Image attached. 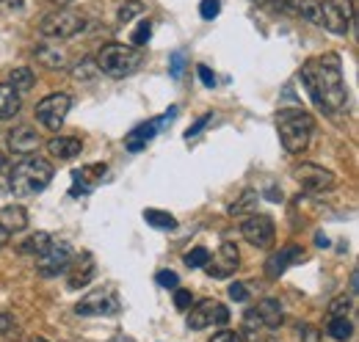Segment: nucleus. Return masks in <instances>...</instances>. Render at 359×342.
I'll return each instance as SVG.
<instances>
[{
    "label": "nucleus",
    "mask_w": 359,
    "mask_h": 342,
    "mask_svg": "<svg viewBox=\"0 0 359 342\" xmlns=\"http://www.w3.org/2000/svg\"><path fill=\"white\" fill-rule=\"evenodd\" d=\"M302 83L307 86V94L313 97V102L326 111V114H340L348 102V86L343 78V67H340V55L326 53L304 61L302 67Z\"/></svg>",
    "instance_id": "f257e3e1"
},
{
    "label": "nucleus",
    "mask_w": 359,
    "mask_h": 342,
    "mask_svg": "<svg viewBox=\"0 0 359 342\" xmlns=\"http://www.w3.org/2000/svg\"><path fill=\"white\" fill-rule=\"evenodd\" d=\"M53 163L45 160V158H34V155H28L25 160H20L11 174H8V188H11V193L14 196H20V199H25V196H36V193H42L47 185L53 182Z\"/></svg>",
    "instance_id": "f03ea898"
},
{
    "label": "nucleus",
    "mask_w": 359,
    "mask_h": 342,
    "mask_svg": "<svg viewBox=\"0 0 359 342\" xmlns=\"http://www.w3.org/2000/svg\"><path fill=\"white\" fill-rule=\"evenodd\" d=\"M276 125H279V141H282L285 152L302 155L307 149V144H310V138H313L315 132V119L307 111H302V108H285V111H279Z\"/></svg>",
    "instance_id": "7ed1b4c3"
},
{
    "label": "nucleus",
    "mask_w": 359,
    "mask_h": 342,
    "mask_svg": "<svg viewBox=\"0 0 359 342\" xmlns=\"http://www.w3.org/2000/svg\"><path fill=\"white\" fill-rule=\"evenodd\" d=\"M94 61H97V69L102 75H108L114 81H122V78H130L135 69L144 64V53L133 44L111 42L97 53Z\"/></svg>",
    "instance_id": "20e7f679"
},
{
    "label": "nucleus",
    "mask_w": 359,
    "mask_h": 342,
    "mask_svg": "<svg viewBox=\"0 0 359 342\" xmlns=\"http://www.w3.org/2000/svg\"><path fill=\"white\" fill-rule=\"evenodd\" d=\"M83 31H86V17L72 8L50 11L39 22V36H45V39H72Z\"/></svg>",
    "instance_id": "39448f33"
},
{
    "label": "nucleus",
    "mask_w": 359,
    "mask_h": 342,
    "mask_svg": "<svg viewBox=\"0 0 359 342\" xmlns=\"http://www.w3.org/2000/svg\"><path fill=\"white\" fill-rule=\"evenodd\" d=\"M320 17L326 31L346 36L354 22V0H320Z\"/></svg>",
    "instance_id": "423d86ee"
},
{
    "label": "nucleus",
    "mask_w": 359,
    "mask_h": 342,
    "mask_svg": "<svg viewBox=\"0 0 359 342\" xmlns=\"http://www.w3.org/2000/svg\"><path fill=\"white\" fill-rule=\"evenodd\" d=\"M69 108H72V97L69 94H47L45 100L36 105V119H39V125H45L47 130H53V132H58V130L64 128V122H67V114H69Z\"/></svg>",
    "instance_id": "0eeeda50"
},
{
    "label": "nucleus",
    "mask_w": 359,
    "mask_h": 342,
    "mask_svg": "<svg viewBox=\"0 0 359 342\" xmlns=\"http://www.w3.org/2000/svg\"><path fill=\"white\" fill-rule=\"evenodd\" d=\"M285 320L282 315V303L276 299L257 301V306H252L243 315V331H257V329H279Z\"/></svg>",
    "instance_id": "6e6552de"
},
{
    "label": "nucleus",
    "mask_w": 359,
    "mask_h": 342,
    "mask_svg": "<svg viewBox=\"0 0 359 342\" xmlns=\"http://www.w3.org/2000/svg\"><path fill=\"white\" fill-rule=\"evenodd\" d=\"M226 320H229V309H226L224 303H219V301H213V299L199 301V303L188 312V317H185V323H188L191 331H202V329H208V326H224Z\"/></svg>",
    "instance_id": "1a4fd4ad"
},
{
    "label": "nucleus",
    "mask_w": 359,
    "mask_h": 342,
    "mask_svg": "<svg viewBox=\"0 0 359 342\" xmlns=\"http://www.w3.org/2000/svg\"><path fill=\"white\" fill-rule=\"evenodd\" d=\"M72 259H75V249H72L69 243L58 240V243H50L45 252L39 254L36 271H39V276H45V279H53V276L64 273V271L72 265Z\"/></svg>",
    "instance_id": "9d476101"
},
{
    "label": "nucleus",
    "mask_w": 359,
    "mask_h": 342,
    "mask_svg": "<svg viewBox=\"0 0 359 342\" xmlns=\"http://www.w3.org/2000/svg\"><path fill=\"white\" fill-rule=\"evenodd\" d=\"M177 105H172L163 116H155V119H149V122H144V125H138V128L133 130V132H128V138H125V146L130 149V152H141L161 130L166 128V125H172L175 119H177Z\"/></svg>",
    "instance_id": "9b49d317"
},
{
    "label": "nucleus",
    "mask_w": 359,
    "mask_h": 342,
    "mask_svg": "<svg viewBox=\"0 0 359 342\" xmlns=\"http://www.w3.org/2000/svg\"><path fill=\"white\" fill-rule=\"evenodd\" d=\"M241 235L246 238V243H252L255 249H271L276 229H273V218L260 213H249L246 221L241 224Z\"/></svg>",
    "instance_id": "f8f14e48"
},
{
    "label": "nucleus",
    "mask_w": 359,
    "mask_h": 342,
    "mask_svg": "<svg viewBox=\"0 0 359 342\" xmlns=\"http://www.w3.org/2000/svg\"><path fill=\"white\" fill-rule=\"evenodd\" d=\"M296 179H299V185H302L304 191H310V193L332 191L334 182H337L332 171L323 169V166H318V163H302V166L296 169Z\"/></svg>",
    "instance_id": "ddd939ff"
},
{
    "label": "nucleus",
    "mask_w": 359,
    "mask_h": 342,
    "mask_svg": "<svg viewBox=\"0 0 359 342\" xmlns=\"http://www.w3.org/2000/svg\"><path fill=\"white\" fill-rule=\"evenodd\" d=\"M238 262H241L238 246L224 240V243L219 246V254L205 262V271H208V276H213V279H226V276H232V273L238 271Z\"/></svg>",
    "instance_id": "4468645a"
},
{
    "label": "nucleus",
    "mask_w": 359,
    "mask_h": 342,
    "mask_svg": "<svg viewBox=\"0 0 359 342\" xmlns=\"http://www.w3.org/2000/svg\"><path fill=\"white\" fill-rule=\"evenodd\" d=\"M75 312L83 315V317H91V315H116L119 312V301H116V296L111 290H94L86 299L78 301Z\"/></svg>",
    "instance_id": "2eb2a0df"
},
{
    "label": "nucleus",
    "mask_w": 359,
    "mask_h": 342,
    "mask_svg": "<svg viewBox=\"0 0 359 342\" xmlns=\"http://www.w3.org/2000/svg\"><path fill=\"white\" fill-rule=\"evenodd\" d=\"M302 259H304V249L296 246V243H287V246H282L279 252H273V254L269 256V262H266V276H269V279H279L287 268L299 265Z\"/></svg>",
    "instance_id": "dca6fc26"
},
{
    "label": "nucleus",
    "mask_w": 359,
    "mask_h": 342,
    "mask_svg": "<svg viewBox=\"0 0 359 342\" xmlns=\"http://www.w3.org/2000/svg\"><path fill=\"white\" fill-rule=\"evenodd\" d=\"M105 171H108L105 163H91V166L75 169L72 171V191H69V193L75 196V193H89V191H94V188L102 182Z\"/></svg>",
    "instance_id": "f3484780"
},
{
    "label": "nucleus",
    "mask_w": 359,
    "mask_h": 342,
    "mask_svg": "<svg viewBox=\"0 0 359 342\" xmlns=\"http://www.w3.org/2000/svg\"><path fill=\"white\" fill-rule=\"evenodd\" d=\"M39 144H42V138H39V132L34 128H28V125H20V128H14L8 132V149L14 152V155H34L36 149H39Z\"/></svg>",
    "instance_id": "a211bd4d"
},
{
    "label": "nucleus",
    "mask_w": 359,
    "mask_h": 342,
    "mask_svg": "<svg viewBox=\"0 0 359 342\" xmlns=\"http://www.w3.org/2000/svg\"><path fill=\"white\" fill-rule=\"evenodd\" d=\"M69 271V279H67V285H69V290H81V287H86L91 279H94V273H97V268H94V259L91 254H83L78 262L72 259V265L67 268Z\"/></svg>",
    "instance_id": "6ab92c4d"
},
{
    "label": "nucleus",
    "mask_w": 359,
    "mask_h": 342,
    "mask_svg": "<svg viewBox=\"0 0 359 342\" xmlns=\"http://www.w3.org/2000/svg\"><path fill=\"white\" fill-rule=\"evenodd\" d=\"M81 149H83V144L75 135H55V138L47 141V152L55 155L58 160H72V158L81 155Z\"/></svg>",
    "instance_id": "aec40b11"
},
{
    "label": "nucleus",
    "mask_w": 359,
    "mask_h": 342,
    "mask_svg": "<svg viewBox=\"0 0 359 342\" xmlns=\"http://www.w3.org/2000/svg\"><path fill=\"white\" fill-rule=\"evenodd\" d=\"M0 226L8 235L22 232L28 226V210L22 205H6V207H0Z\"/></svg>",
    "instance_id": "412c9836"
},
{
    "label": "nucleus",
    "mask_w": 359,
    "mask_h": 342,
    "mask_svg": "<svg viewBox=\"0 0 359 342\" xmlns=\"http://www.w3.org/2000/svg\"><path fill=\"white\" fill-rule=\"evenodd\" d=\"M22 108V97L11 83H0V122L14 119Z\"/></svg>",
    "instance_id": "4be33fe9"
},
{
    "label": "nucleus",
    "mask_w": 359,
    "mask_h": 342,
    "mask_svg": "<svg viewBox=\"0 0 359 342\" xmlns=\"http://www.w3.org/2000/svg\"><path fill=\"white\" fill-rule=\"evenodd\" d=\"M326 334L337 342L351 340V334H354V323H351L346 315H343V317H329V323H326Z\"/></svg>",
    "instance_id": "5701e85b"
},
{
    "label": "nucleus",
    "mask_w": 359,
    "mask_h": 342,
    "mask_svg": "<svg viewBox=\"0 0 359 342\" xmlns=\"http://www.w3.org/2000/svg\"><path fill=\"white\" fill-rule=\"evenodd\" d=\"M8 83L22 94V91H31V88H34L36 75H34V69H31V67H14V69L8 72Z\"/></svg>",
    "instance_id": "b1692460"
},
{
    "label": "nucleus",
    "mask_w": 359,
    "mask_h": 342,
    "mask_svg": "<svg viewBox=\"0 0 359 342\" xmlns=\"http://www.w3.org/2000/svg\"><path fill=\"white\" fill-rule=\"evenodd\" d=\"M50 243H53V238H50L47 232H34L31 238H25V240L20 243V252H22V254H36V256H39L47 246H50Z\"/></svg>",
    "instance_id": "393cba45"
},
{
    "label": "nucleus",
    "mask_w": 359,
    "mask_h": 342,
    "mask_svg": "<svg viewBox=\"0 0 359 342\" xmlns=\"http://www.w3.org/2000/svg\"><path fill=\"white\" fill-rule=\"evenodd\" d=\"M257 202H260L257 191H243V193H241V199H238V202H232V205L226 207V213L229 215H246L257 207Z\"/></svg>",
    "instance_id": "a878e982"
},
{
    "label": "nucleus",
    "mask_w": 359,
    "mask_h": 342,
    "mask_svg": "<svg viewBox=\"0 0 359 342\" xmlns=\"http://www.w3.org/2000/svg\"><path fill=\"white\" fill-rule=\"evenodd\" d=\"M144 221L149 224V226H155V229H177V218L172 213H163V210H144Z\"/></svg>",
    "instance_id": "bb28decb"
},
{
    "label": "nucleus",
    "mask_w": 359,
    "mask_h": 342,
    "mask_svg": "<svg viewBox=\"0 0 359 342\" xmlns=\"http://www.w3.org/2000/svg\"><path fill=\"white\" fill-rule=\"evenodd\" d=\"M36 58H39L45 67H50V69H58V67H64V61H67V55H64L58 47H47V44L36 47Z\"/></svg>",
    "instance_id": "cd10ccee"
},
{
    "label": "nucleus",
    "mask_w": 359,
    "mask_h": 342,
    "mask_svg": "<svg viewBox=\"0 0 359 342\" xmlns=\"http://www.w3.org/2000/svg\"><path fill=\"white\" fill-rule=\"evenodd\" d=\"M296 11L313 22V25H323V17H320V0H296Z\"/></svg>",
    "instance_id": "c85d7f7f"
},
{
    "label": "nucleus",
    "mask_w": 359,
    "mask_h": 342,
    "mask_svg": "<svg viewBox=\"0 0 359 342\" xmlns=\"http://www.w3.org/2000/svg\"><path fill=\"white\" fill-rule=\"evenodd\" d=\"M100 75V69H97V61L94 58H81L75 67H72V78L75 81H94Z\"/></svg>",
    "instance_id": "c756f323"
},
{
    "label": "nucleus",
    "mask_w": 359,
    "mask_h": 342,
    "mask_svg": "<svg viewBox=\"0 0 359 342\" xmlns=\"http://www.w3.org/2000/svg\"><path fill=\"white\" fill-rule=\"evenodd\" d=\"M20 323H17V317L11 315V312H0V340H11V337H17L20 331Z\"/></svg>",
    "instance_id": "7c9ffc66"
},
{
    "label": "nucleus",
    "mask_w": 359,
    "mask_h": 342,
    "mask_svg": "<svg viewBox=\"0 0 359 342\" xmlns=\"http://www.w3.org/2000/svg\"><path fill=\"white\" fill-rule=\"evenodd\" d=\"M138 14H144V3L141 0H125L122 6H119V22L125 25V22H130L133 17H138Z\"/></svg>",
    "instance_id": "2f4dec72"
},
{
    "label": "nucleus",
    "mask_w": 359,
    "mask_h": 342,
    "mask_svg": "<svg viewBox=\"0 0 359 342\" xmlns=\"http://www.w3.org/2000/svg\"><path fill=\"white\" fill-rule=\"evenodd\" d=\"M149 36H152V22H149V20H141V22H138V28L133 31V36H130V44L141 50L144 44L149 42Z\"/></svg>",
    "instance_id": "473e14b6"
},
{
    "label": "nucleus",
    "mask_w": 359,
    "mask_h": 342,
    "mask_svg": "<svg viewBox=\"0 0 359 342\" xmlns=\"http://www.w3.org/2000/svg\"><path fill=\"white\" fill-rule=\"evenodd\" d=\"M208 259H210V252H208L205 246H196V249H191V252L185 254V265H188V268H205Z\"/></svg>",
    "instance_id": "72a5a7b5"
},
{
    "label": "nucleus",
    "mask_w": 359,
    "mask_h": 342,
    "mask_svg": "<svg viewBox=\"0 0 359 342\" xmlns=\"http://www.w3.org/2000/svg\"><path fill=\"white\" fill-rule=\"evenodd\" d=\"M351 309V296H337L329 301V317H343Z\"/></svg>",
    "instance_id": "f704fd0d"
},
{
    "label": "nucleus",
    "mask_w": 359,
    "mask_h": 342,
    "mask_svg": "<svg viewBox=\"0 0 359 342\" xmlns=\"http://www.w3.org/2000/svg\"><path fill=\"white\" fill-rule=\"evenodd\" d=\"M182 72H185V50H175L169 58V75L177 81V78H182Z\"/></svg>",
    "instance_id": "c9c22d12"
},
{
    "label": "nucleus",
    "mask_w": 359,
    "mask_h": 342,
    "mask_svg": "<svg viewBox=\"0 0 359 342\" xmlns=\"http://www.w3.org/2000/svg\"><path fill=\"white\" fill-rule=\"evenodd\" d=\"M155 282H158L161 287H166V290H177L180 276L175 271H158V273H155Z\"/></svg>",
    "instance_id": "e433bc0d"
},
{
    "label": "nucleus",
    "mask_w": 359,
    "mask_h": 342,
    "mask_svg": "<svg viewBox=\"0 0 359 342\" xmlns=\"http://www.w3.org/2000/svg\"><path fill=\"white\" fill-rule=\"evenodd\" d=\"M219 11H222V0H202L199 3L202 20H213V17H219Z\"/></svg>",
    "instance_id": "4c0bfd02"
},
{
    "label": "nucleus",
    "mask_w": 359,
    "mask_h": 342,
    "mask_svg": "<svg viewBox=\"0 0 359 342\" xmlns=\"http://www.w3.org/2000/svg\"><path fill=\"white\" fill-rule=\"evenodd\" d=\"M210 119H213L210 114H205L202 119H196V122H194V125L188 128V132H185V138H188V141H191V138H196V135H199L202 130H205V128H208V125H210Z\"/></svg>",
    "instance_id": "58836bf2"
},
{
    "label": "nucleus",
    "mask_w": 359,
    "mask_h": 342,
    "mask_svg": "<svg viewBox=\"0 0 359 342\" xmlns=\"http://www.w3.org/2000/svg\"><path fill=\"white\" fill-rule=\"evenodd\" d=\"M299 337L304 342H320V331L310 323H304V326H299Z\"/></svg>",
    "instance_id": "ea45409f"
},
{
    "label": "nucleus",
    "mask_w": 359,
    "mask_h": 342,
    "mask_svg": "<svg viewBox=\"0 0 359 342\" xmlns=\"http://www.w3.org/2000/svg\"><path fill=\"white\" fill-rule=\"evenodd\" d=\"M210 342H243V337H241L238 331H229V329H224V331H216V334L210 337Z\"/></svg>",
    "instance_id": "a19ab883"
},
{
    "label": "nucleus",
    "mask_w": 359,
    "mask_h": 342,
    "mask_svg": "<svg viewBox=\"0 0 359 342\" xmlns=\"http://www.w3.org/2000/svg\"><path fill=\"white\" fill-rule=\"evenodd\" d=\"M229 299L232 301H246L249 299V290H246V285H241V282H235V285H229Z\"/></svg>",
    "instance_id": "79ce46f5"
},
{
    "label": "nucleus",
    "mask_w": 359,
    "mask_h": 342,
    "mask_svg": "<svg viewBox=\"0 0 359 342\" xmlns=\"http://www.w3.org/2000/svg\"><path fill=\"white\" fill-rule=\"evenodd\" d=\"M191 301H194V296L188 290H175V306L177 309H191Z\"/></svg>",
    "instance_id": "37998d69"
},
{
    "label": "nucleus",
    "mask_w": 359,
    "mask_h": 342,
    "mask_svg": "<svg viewBox=\"0 0 359 342\" xmlns=\"http://www.w3.org/2000/svg\"><path fill=\"white\" fill-rule=\"evenodd\" d=\"M271 8H276V11H285V14H290V11H296V0H266Z\"/></svg>",
    "instance_id": "c03bdc74"
},
{
    "label": "nucleus",
    "mask_w": 359,
    "mask_h": 342,
    "mask_svg": "<svg viewBox=\"0 0 359 342\" xmlns=\"http://www.w3.org/2000/svg\"><path fill=\"white\" fill-rule=\"evenodd\" d=\"M199 81L208 86V88H213V86H216V75H213L208 67H199Z\"/></svg>",
    "instance_id": "a18cd8bd"
},
{
    "label": "nucleus",
    "mask_w": 359,
    "mask_h": 342,
    "mask_svg": "<svg viewBox=\"0 0 359 342\" xmlns=\"http://www.w3.org/2000/svg\"><path fill=\"white\" fill-rule=\"evenodd\" d=\"M8 238H11V235H8V232L0 226V249H3V246H8Z\"/></svg>",
    "instance_id": "49530a36"
},
{
    "label": "nucleus",
    "mask_w": 359,
    "mask_h": 342,
    "mask_svg": "<svg viewBox=\"0 0 359 342\" xmlns=\"http://www.w3.org/2000/svg\"><path fill=\"white\" fill-rule=\"evenodd\" d=\"M357 271H354V273H351V296H357Z\"/></svg>",
    "instance_id": "de8ad7c7"
},
{
    "label": "nucleus",
    "mask_w": 359,
    "mask_h": 342,
    "mask_svg": "<svg viewBox=\"0 0 359 342\" xmlns=\"http://www.w3.org/2000/svg\"><path fill=\"white\" fill-rule=\"evenodd\" d=\"M315 240H318V246H320V249H326V246H329V240H326V235H318Z\"/></svg>",
    "instance_id": "09e8293b"
},
{
    "label": "nucleus",
    "mask_w": 359,
    "mask_h": 342,
    "mask_svg": "<svg viewBox=\"0 0 359 342\" xmlns=\"http://www.w3.org/2000/svg\"><path fill=\"white\" fill-rule=\"evenodd\" d=\"M53 3H55V6H61V8H67V6H69V3H75V0H53Z\"/></svg>",
    "instance_id": "8fccbe9b"
},
{
    "label": "nucleus",
    "mask_w": 359,
    "mask_h": 342,
    "mask_svg": "<svg viewBox=\"0 0 359 342\" xmlns=\"http://www.w3.org/2000/svg\"><path fill=\"white\" fill-rule=\"evenodd\" d=\"M0 169H6V155H0Z\"/></svg>",
    "instance_id": "3c124183"
},
{
    "label": "nucleus",
    "mask_w": 359,
    "mask_h": 342,
    "mask_svg": "<svg viewBox=\"0 0 359 342\" xmlns=\"http://www.w3.org/2000/svg\"><path fill=\"white\" fill-rule=\"evenodd\" d=\"M28 342H47L45 337H34V340H28Z\"/></svg>",
    "instance_id": "603ef678"
}]
</instances>
